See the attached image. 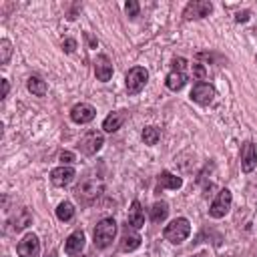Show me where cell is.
<instances>
[{
    "label": "cell",
    "mask_w": 257,
    "mask_h": 257,
    "mask_svg": "<svg viewBox=\"0 0 257 257\" xmlns=\"http://www.w3.org/2000/svg\"><path fill=\"white\" fill-rule=\"evenodd\" d=\"M189 233H191V223H189V219L177 217V219H173V221L165 227L163 237H165L169 243L179 245V243H183V241L189 237Z\"/></svg>",
    "instance_id": "obj_2"
},
{
    "label": "cell",
    "mask_w": 257,
    "mask_h": 257,
    "mask_svg": "<svg viewBox=\"0 0 257 257\" xmlns=\"http://www.w3.org/2000/svg\"><path fill=\"white\" fill-rule=\"evenodd\" d=\"M10 54H12V44H10V40L2 38V40H0V62H2V66L8 64Z\"/></svg>",
    "instance_id": "obj_25"
},
{
    "label": "cell",
    "mask_w": 257,
    "mask_h": 257,
    "mask_svg": "<svg viewBox=\"0 0 257 257\" xmlns=\"http://www.w3.org/2000/svg\"><path fill=\"white\" fill-rule=\"evenodd\" d=\"M84 36H86V38H88V44H90V48H96V46H98V40H96V38H92V36H90V34H88V32H86V34H84Z\"/></svg>",
    "instance_id": "obj_33"
},
{
    "label": "cell",
    "mask_w": 257,
    "mask_h": 257,
    "mask_svg": "<svg viewBox=\"0 0 257 257\" xmlns=\"http://www.w3.org/2000/svg\"><path fill=\"white\" fill-rule=\"evenodd\" d=\"M56 217H58V221H70L72 217H74V205L70 203V201H62L58 207H56Z\"/></svg>",
    "instance_id": "obj_23"
},
{
    "label": "cell",
    "mask_w": 257,
    "mask_h": 257,
    "mask_svg": "<svg viewBox=\"0 0 257 257\" xmlns=\"http://www.w3.org/2000/svg\"><path fill=\"white\" fill-rule=\"evenodd\" d=\"M48 257H54V255H48Z\"/></svg>",
    "instance_id": "obj_35"
},
{
    "label": "cell",
    "mask_w": 257,
    "mask_h": 257,
    "mask_svg": "<svg viewBox=\"0 0 257 257\" xmlns=\"http://www.w3.org/2000/svg\"><path fill=\"white\" fill-rule=\"evenodd\" d=\"M185 68H187V60L185 58H175L173 60V70H177V72H185Z\"/></svg>",
    "instance_id": "obj_30"
},
{
    "label": "cell",
    "mask_w": 257,
    "mask_h": 257,
    "mask_svg": "<svg viewBox=\"0 0 257 257\" xmlns=\"http://www.w3.org/2000/svg\"><path fill=\"white\" fill-rule=\"evenodd\" d=\"M114 235H116V221H114L112 217H104V219H100V221L96 223V227H94V233H92L94 245H96L98 249H106V247L114 241Z\"/></svg>",
    "instance_id": "obj_1"
},
{
    "label": "cell",
    "mask_w": 257,
    "mask_h": 257,
    "mask_svg": "<svg viewBox=\"0 0 257 257\" xmlns=\"http://www.w3.org/2000/svg\"><path fill=\"white\" fill-rule=\"evenodd\" d=\"M126 14H128L131 18L139 16V2H137V0H128V2H126Z\"/></svg>",
    "instance_id": "obj_26"
},
{
    "label": "cell",
    "mask_w": 257,
    "mask_h": 257,
    "mask_svg": "<svg viewBox=\"0 0 257 257\" xmlns=\"http://www.w3.org/2000/svg\"><path fill=\"white\" fill-rule=\"evenodd\" d=\"M74 169L72 167H56V169H52L50 171V183L54 185V187H66L68 183H72V179H74Z\"/></svg>",
    "instance_id": "obj_13"
},
{
    "label": "cell",
    "mask_w": 257,
    "mask_h": 257,
    "mask_svg": "<svg viewBox=\"0 0 257 257\" xmlns=\"http://www.w3.org/2000/svg\"><path fill=\"white\" fill-rule=\"evenodd\" d=\"M124 120H126V110H114L102 120V128L104 133H114L124 124Z\"/></svg>",
    "instance_id": "obj_16"
},
{
    "label": "cell",
    "mask_w": 257,
    "mask_h": 257,
    "mask_svg": "<svg viewBox=\"0 0 257 257\" xmlns=\"http://www.w3.org/2000/svg\"><path fill=\"white\" fill-rule=\"evenodd\" d=\"M10 223H12V229H14V231H22V229H26V227L32 223V213H30L26 207H20V209H16V213L12 215Z\"/></svg>",
    "instance_id": "obj_17"
},
{
    "label": "cell",
    "mask_w": 257,
    "mask_h": 257,
    "mask_svg": "<svg viewBox=\"0 0 257 257\" xmlns=\"http://www.w3.org/2000/svg\"><path fill=\"white\" fill-rule=\"evenodd\" d=\"M26 86H28V90H30L34 96H44V94H46V90H48L46 82H44L40 76H30V78H28V82H26Z\"/></svg>",
    "instance_id": "obj_22"
},
{
    "label": "cell",
    "mask_w": 257,
    "mask_h": 257,
    "mask_svg": "<svg viewBox=\"0 0 257 257\" xmlns=\"http://www.w3.org/2000/svg\"><path fill=\"white\" fill-rule=\"evenodd\" d=\"M16 251H18L20 257H38L40 255V241H38V237L34 233L24 235L22 241L18 243Z\"/></svg>",
    "instance_id": "obj_9"
},
{
    "label": "cell",
    "mask_w": 257,
    "mask_h": 257,
    "mask_svg": "<svg viewBox=\"0 0 257 257\" xmlns=\"http://www.w3.org/2000/svg\"><path fill=\"white\" fill-rule=\"evenodd\" d=\"M94 116H96V110H94V106L88 104V102H78V104H74V106L70 108V118H72V122H76V124H86V122H90Z\"/></svg>",
    "instance_id": "obj_8"
},
{
    "label": "cell",
    "mask_w": 257,
    "mask_h": 257,
    "mask_svg": "<svg viewBox=\"0 0 257 257\" xmlns=\"http://www.w3.org/2000/svg\"><path fill=\"white\" fill-rule=\"evenodd\" d=\"M165 84H167V88H169V90L177 92V90H181V88L187 84V74H185V72L171 70V72L167 74V78H165Z\"/></svg>",
    "instance_id": "obj_19"
},
{
    "label": "cell",
    "mask_w": 257,
    "mask_h": 257,
    "mask_svg": "<svg viewBox=\"0 0 257 257\" xmlns=\"http://www.w3.org/2000/svg\"><path fill=\"white\" fill-rule=\"evenodd\" d=\"M104 191V183L96 177H88L84 179L76 189H74V195L82 201V203H92L94 199H98Z\"/></svg>",
    "instance_id": "obj_3"
},
{
    "label": "cell",
    "mask_w": 257,
    "mask_h": 257,
    "mask_svg": "<svg viewBox=\"0 0 257 257\" xmlns=\"http://www.w3.org/2000/svg\"><path fill=\"white\" fill-rule=\"evenodd\" d=\"M128 225L133 227V229H141V227H145V211H143V207H141V203L139 201H133V205H131V209H128Z\"/></svg>",
    "instance_id": "obj_18"
},
{
    "label": "cell",
    "mask_w": 257,
    "mask_h": 257,
    "mask_svg": "<svg viewBox=\"0 0 257 257\" xmlns=\"http://www.w3.org/2000/svg\"><path fill=\"white\" fill-rule=\"evenodd\" d=\"M8 90H10V84H8V80H6V78H2V98L8 94Z\"/></svg>",
    "instance_id": "obj_32"
},
{
    "label": "cell",
    "mask_w": 257,
    "mask_h": 257,
    "mask_svg": "<svg viewBox=\"0 0 257 257\" xmlns=\"http://www.w3.org/2000/svg\"><path fill=\"white\" fill-rule=\"evenodd\" d=\"M74 48H76V40H74V38H64V40H62V50H64L66 54L74 52Z\"/></svg>",
    "instance_id": "obj_28"
},
{
    "label": "cell",
    "mask_w": 257,
    "mask_h": 257,
    "mask_svg": "<svg viewBox=\"0 0 257 257\" xmlns=\"http://www.w3.org/2000/svg\"><path fill=\"white\" fill-rule=\"evenodd\" d=\"M94 74H96V80L100 82H108L110 76H112V62L106 54H96L94 58Z\"/></svg>",
    "instance_id": "obj_12"
},
{
    "label": "cell",
    "mask_w": 257,
    "mask_h": 257,
    "mask_svg": "<svg viewBox=\"0 0 257 257\" xmlns=\"http://www.w3.org/2000/svg\"><path fill=\"white\" fill-rule=\"evenodd\" d=\"M102 145H104L102 133H100V131H88V133L80 139L78 149H80L82 155H96V153L102 149Z\"/></svg>",
    "instance_id": "obj_6"
},
{
    "label": "cell",
    "mask_w": 257,
    "mask_h": 257,
    "mask_svg": "<svg viewBox=\"0 0 257 257\" xmlns=\"http://www.w3.org/2000/svg\"><path fill=\"white\" fill-rule=\"evenodd\" d=\"M141 245V235L137 233V229H133L131 225H126L122 229V237H120V249L122 251H135Z\"/></svg>",
    "instance_id": "obj_15"
},
{
    "label": "cell",
    "mask_w": 257,
    "mask_h": 257,
    "mask_svg": "<svg viewBox=\"0 0 257 257\" xmlns=\"http://www.w3.org/2000/svg\"><path fill=\"white\" fill-rule=\"evenodd\" d=\"M213 10V4L207 2V0H193L185 6L183 10V18L185 20H199V18H205L209 16Z\"/></svg>",
    "instance_id": "obj_7"
},
{
    "label": "cell",
    "mask_w": 257,
    "mask_h": 257,
    "mask_svg": "<svg viewBox=\"0 0 257 257\" xmlns=\"http://www.w3.org/2000/svg\"><path fill=\"white\" fill-rule=\"evenodd\" d=\"M159 187L161 189H181L183 187V179L181 177H177V175H173V173H169V171H163L161 175H159Z\"/></svg>",
    "instance_id": "obj_20"
},
{
    "label": "cell",
    "mask_w": 257,
    "mask_h": 257,
    "mask_svg": "<svg viewBox=\"0 0 257 257\" xmlns=\"http://www.w3.org/2000/svg\"><path fill=\"white\" fill-rule=\"evenodd\" d=\"M167 215H169V205H167L165 201H157V203L151 207V221H153V223L165 221Z\"/></svg>",
    "instance_id": "obj_21"
},
{
    "label": "cell",
    "mask_w": 257,
    "mask_h": 257,
    "mask_svg": "<svg viewBox=\"0 0 257 257\" xmlns=\"http://www.w3.org/2000/svg\"><path fill=\"white\" fill-rule=\"evenodd\" d=\"M82 249H84V233L78 229V231L68 235V239L64 243V251H66V255L74 257V255H80Z\"/></svg>",
    "instance_id": "obj_14"
},
{
    "label": "cell",
    "mask_w": 257,
    "mask_h": 257,
    "mask_svg": "<svg viewBox=\"0 0 257 257\" xmlns=\"http://www.w3.org/2000/svg\"><path fill=\"white\" fill-rule=\"evenodd\" d=\"M193 76H195L197 80H205V76H207L205 66H203V64H193Z\"/></svg>",
    "instance_id": "obj_27"
},
{
    "label": "cell",
    "mask_w": 257,
    "mask_h": 257,
    "mask_svg": "<svg viewBox=\"0 0 257 257\" xmlns=\"http://www.w3.org/2000/svg\"><path fill=\"white\" fill-rule=\"evenodd\" d=\"M58 159H60V163L62 165H70V163H74V153H70V151H62L60 155H58Z\"/></svg>",
    "instance_id": "obj_29"
},
{
    "label": "cell",
    "mask_w": 257,
    "mask_h": 257,
    "mask_svg": "<svg viewBox=\"0 0 257 257\" xmlns=\"http://www.w3.org/2000/svg\"><path fill=\"white\" fill-rule=\"evenodd\" d=\"M193 257H205V255H193Z\"/></svg>",
    "instance_id": "obj_34"
},
{
    "label": "cell",
    "mask_w": 257,
    "mask_h": 257,
    "mask_svg": "<svg viewBox=\"0 0 257 257\" xmlns=\"http://www.w3.org/2000/svg\"><path fill=\"white\" fill-rule=\"evenodd\" d=\"M255 167H257V149L251 141H247L241 147V169L243 173H251Z\"/></svg>",
    "instance_id": "obj_11"
},
{
    "label": "cell",
    "mask_w": 257,
    "mask_h": 257,
    "mask_svg": "<svg viewBox=\"0 0 257 257\" xmlns=\"http://www.w3.org/2000/svg\"><path fill=\"white\" fill-rule=\"evenodd\" d=\"M231 201H233L231 191H229V189H221V191L217 193V197L213 199L211 207H209V215H211L213 219L225 217V215L229 213V209H231Z\"/></svg>",
    "instance_id": "obj_5"
},
{
    "label": "cell",
    "mask_w": 257,
    "mask_h": 257,
    "mask_svg": "<svg viewBox=\"0 0 257 257\" xmlns=\"http://www.w3.org/2000/svg\"><path fill=\"white\" fill-rule=\"evenodd\" d=\"M147 80H149V72H147V68H145V66H133V68L126 72V76H124L128 94H139V92L145 88Z\"/></svg>",
    "instance_id": "obj_4"
},
{
    "label": "cell",
    "mask_w": 257,
    "mask_h": 257,
    "mask_svg": "<svg viewBox=\"0 0 257 257\" xmlns=\"http://www.w3.org/2000/svg\"><path fill=\"white\" fill-rule=\"evenodd\" d=\"M191 98L197 102V104H211L213 98H215V88L209 84V82H197L191 90Z\"/></svg>",
    "instance_id": "obj_10"
},
{
    "label": "cell",
    "mask_w": 257,
    "mask_h": 257,
    "mask_svg": "<svg viewBox=\"0 0 257 257\" xmlns=\"http://www.w3.org/2000/svg\"><path fill=\"white\" fill-rule=\"evenodd\" d=\"M235 20L237 22H247L249 20V10H239L237 16H235Z\"/></svg>",
    "instance_id": "obj_31"
},
{
    "label": "cell",
    "mask_w": 257,
    "mask_h": 257,
    "mask_svg": "<svg viewBox=\"0 0 257 257\" xmlns=\"http://www.w3.org/2000/svg\"><path fill=\"white\" fill-rule=\"evenodd\" d=\"M159 139H161V131H159L157 126H145V128H143V143H145V145L153 147V145L159 143Z\"/></svg>",
    "instance_id": "obj_24"
}]
</instances>
